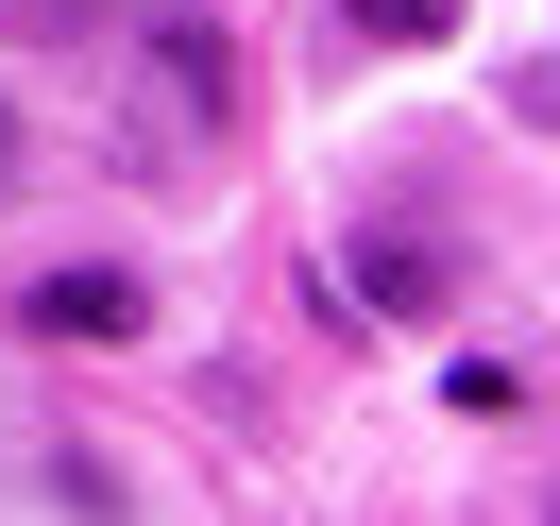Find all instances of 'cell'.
<instances>
[{
    "label": "cell",
    "instance_id": "6da1fadb",
    "mask_svg": "<svg viewBox=\"0 0 560 526\" xmlns=\"http://www.w3.org/2000/svg\"><path fill=\"white\" fill-rule=\"evenodd\" d=\"M221 119H238V35L221 17H137V171L221 153Z\"/></svg>",
    "mask_w": 560,
    "mask_h": 526
},
{
    "label": "cell",
    "instance_id": "7a4b0ae2",
    "mask_svg": "<svg viewBox=\"0 0 560 526\" xmlns=\"http://www.w3.org/2000/svg\"><path fill=\"white\" fill-rule=\"evenodd\" d=\"M340 323H442L458 306V255L442 238H340V289H323Z\"/></svg>",
    "mask_w": 560,
    "mask_h": 526
},
{
    "label": "cell",
    "instance_id": "3957f363",
    "mask_svg": "<svg viewBox=\"0 0 560 526\" xmlns=\"http://www.w3.org/2000/svg\"><path fill=\"white\" fill-rule=\"evenodd\" d=\"M137 323H153V289L119 272V255H69V272L18 289V340H137Z\"/></svg>",
    "mask_w": 560,
    "mask_h": 526
},
{
    "label": "cell",
    "instance_id": "277c9868",
    "mask_svg": "<svg viewBox=\"0 0 560 526\" xmlns=\"http://www.w3.org/2000/svg\"><path fill=\"white\" fill-rule=\"evenodd\" d=\"M35 510H137V476H119L103 442H51L35 458Z\"/></svg>",
    "mask_w": 560,
    "mask_h": 526
},
{
    "label": "cell",
    "instance_id": "5b68a950",
    "mask_svg": "<svg viewBox=\"0 0 560 526\" xmlns=\"http://www.w3.org/2000/svg\"><path fill=\"white\" fill-rule=\"evenodd\" d=\"M0 35L18 51H85V35H119V0H0Z\"/></svg>",
    "mask_w": 560,
    "mask_h": 526
},
{
    "label": "cell",
    "instance_id": "8992f818",
    "mask_svg": "<svg viewBox=\"0 0 560 526\" xmlns=\"http://www.w3.org/2000/svg\"><path fill=\"white\" fill-rule=\"evenodd\" d=\"M340 35H374V51H424V35H458V0H340Z\"/></svg>",
    "mask_w": 560,
    "mask_h": 526
},
{
    "label": "cell",
    "instance_id": "52a82bcc",
    "mask_svg": "<svg viewBox=\"0 0 560 526\" xmlns=\"http://www.w3.org/2000/svg\"><path fill=\"white\" fill-rule=\"evenodd\" d=\"M442 390H458V424H526V356H458Z\"/></svg>",
    "mask_w": 560,
    "mask_h": 526
},
{
    "label": "cell",
    "instance_id": "ba28073f",
    "mask_svg": "<svg viewBox=\"0 0 560 526\" xmlns=\"http://www.w3.org/2000/svg\"><path fill=\"white\" fill-rule=\"evenodd\" d=\"M18 171H35V137H18V103H0V204H18Z\"/></svg>",
    "mask_w": 560,
    "mask_h": 526
}]
</instances>
